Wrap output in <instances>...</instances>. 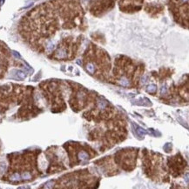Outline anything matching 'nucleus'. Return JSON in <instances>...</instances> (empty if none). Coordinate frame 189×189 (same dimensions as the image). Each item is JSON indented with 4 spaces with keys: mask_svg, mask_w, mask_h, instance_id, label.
I'll return each instance as SVG.
<instances>
[{
    "mask_svg": "<svg viewBox=\"0 0 189 189\" xmlns=\"http://www.w3.org/2000/svg\"><path fill=\"white\" fill-rule=\"evenodd\" d=\"M85 12L79 0H52L36 7L23 18L21 35L29 43L38 46L46 42L58 29L85 30Z\"/></svg>",
    "mask_w": 189,
    "mask_h": 189,
    "instance_id": "f257e3e1",
    "label": "nucleus"
},
{
    "mask_svg": "<svg viewBox=\"0 0 189 189\" xmlns=\"http://www.w3.org/2000/svg\"><path fill=\"white\" fill-rule=\"evenodd\" d=\"M84 68L90 75L103 79L110 70V58L102 48L90 44L84 54Z\"/></svg>",
    "mask_w": 189,
    "mask_h": 189,
    "instance_id": "f03ea898",
    "label": "nucleus"
},
{
    "mask_svg": "<svg viewBox=\"0 0 189 189\" xmlns=\"http://www.w3.org/2000/svg\"><path fill=\"white\" fill-rule=\"evenodd\" d=\"M138 68L136 63L131 61L126 56L118 57L115 61L114 76L116 82L123 87H130L132 83V79L136 75Z\"/></svg>",
    "mask_w": 189,
    "mask_h": 189,
    "instance_id": "7ed1b4c3",
    "label": "nucleus"
},
{
    "mask_svg": "<svg viewBox=\"0 0 189 189\" xmlns=\"http://www.w3.org/2000/svg\"><path fill=\"white\" fill-rule=\"evenodd\" d=\"M169 8L173 19L182 27H188V0H170Z\"/></svg>",
    "mask_w": 189,
    "mask_h": 189,
    "instance_id": "20e7f679",
    "label": "nucleus"
},
{
    "mask_svg": "<svg viewBox=\"0 0 189 189\" xmlns=\"http://www.w3.org/2000/svg\"><path fill=\"white\" fill-rule=\"evenodd\" d=\"M146 91L150 94H153V93H155L157 91V86L154 84H151V85H148L147 88H146Z\"/></svg>",
    "mask_w": 189,
    "mask_h": 189,
    "instance_id": "39448f33",
    "label": "nucleus"
},
{
    "mask_svg": "<svg viewBox=\"0 0 189 189\" xmlns=\"http://www.w3.org/2000/svg\"><path fill=\"white\" fill-rule=\"evenodd\" d=\"M20 179H21V176L19 173H14L11 176H10V180H11V181H18Z\"/></svg>",
    "mask_w": 189,
    "mask_h": 189,
    "instance_id": "423d86ee",
    "label": "nucleus"
},
{
    "mask_svg": "<svg viewBox=\"0 0 189 189\" xmlns=\"http://www.w3.org/2000/svg\"><path fill=\"white\" fill-rule=\"evenodd\" d=\"M15 75H17V79H24V78H25V74L24 73V72H22V71L20 70H17L16 72H15Z\"/></svg>",
    "mask_w": 189,
    "mask_h": 189,
    "instance_id": "0eeeda50",
    "label": "nucleus"
},
{
    "mask_svg": "<svg viewBox=\"0 0 189 189\" xmlns=\"http://www.w3.org/2000/svg\"><path fill=\"white\" fill-rule=\"evenodd\" d=\"M53 186H54V181L51 180V181L46 182V185L44 186V189H52Z\"/></svg>",
    "mask_w": 189,
    "mask_h": 189,
    "instance_id": "6e6552de",
    "label": "nucleus"
},
{
    "mask_svg": "<svg viewBox=\"0 0 189 189\" xmlns=\"http://www.w3.org/2000/svg\"><path fill=\"white\" fill-rule=\"evenodd\" d=\"M31 178V174L29 173L28 172H23L22 173V175H21V179H30Z\"/></svg>",
    "mask_w": 189,
    "mask_h": 189,
    "instance_id": "1a4fd4ad",
    "label": "nucleus"
},
{
    "mask_svg": "<svg viewBox=\"0 0 189 189\" xmlns=\"http://www.w3.org/2000/svg\"><path fill=\"white\" fill-rule=\"evenodd\" d=\"M137 132L139 135H145V134H146V131L145 130H143L142 128H140V127H139V126H137Z\"/></svg>",
    "mask_w": 189,
    "mask_h": 189,
    "instance_id": "9d476101",
    "label": "nucleus"
},
{
    "mask_svg": "<svg viewBox=\"0 0 189 189\" xmlns=\"http://www.w3.org/2000/svg\"><path fill=\"white\" fill-rule=\"evenodd\" d=\"M12 53L14 54V56H16V58H17V59H20V58H21V56L19 55V53H17V52L13 51V52H12Z\"/></svg>",
    "mask_w": 189,
    "mask_h": 189,
    "instance_id": "9b49d317",
    "label": "nucleus"
},
{
    "mask_svg": "<svg viewBox=\"0 0 189 189\" xmlns=\"http://www.w3.org/2000/svg\"><path fill=\"white\" fill-rule=\"evenodd\" d=\"M17 189H30V187H18Z\"/></svg>",
    "mask_w": 189,
    "mask_h": 189,
    "instance_id": "f8f14e48",
    "label": "nucleus"
},
{
    "mask_svg": "<svg viewBox=\"0 0 189 189\" xmlns=\"http://www.w3.org/2000/svg\"><path fill=\"white\" fill-rule=\"evenodd\" d=\"M0 189H1V188H0Z\"/></svg>",
    "mask_w": 189,
    "mask_h": 189,
    "instance_id": "ddd939ff",
    "label": "nucleus"
}]
</instances>
